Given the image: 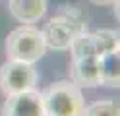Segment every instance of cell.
I'll list each match as a JSON object with an SVG mask.
<instances>
[{
  "label": "cell",
  "mask_w": 120,
  "mask_h": 116,
  "mask_svg": "<svg viewBox=\"0 0 120 116\" xmlns=\"http://www.w3.org/2000/svg\"><path fill=\"white\" fill-rule=\"evenodd\" d=\"M45 116H81L85 101L74 81H56L41 93Z\"/></svg>",
  "instance_id": "obj_1"
},
{
  "label": "cell",
  "mask_w": 120,
  "mask_h": 116,
  "mask_svg": "<svg viewBox=\"0 0 120 116\" xmlns=\"http://www.w3.org/2000/svg\"><path fill=\"white\" fill-rule=\"evenodd\" d=\"M45 50L47 46L43 41V33L31 25H21L6 37V54L10 60H21L33 64L43 58Z\"/></svg>",
  "instance_id": "obj_2"
},
{
  "label": "cell",
  "mask_w": 120,
  "mask_h": 116,
  "mask_svg": "<svg viewBox=\"0 0 120 116\" xmlns=\"http://www.w3.org/2000/svg\"><path fill=\"white\" fill-rule=\"evenodd\" d=\"M35 83H37V70L29 62L8 60L0 68V89L4 91V95L35 89Z\"/></svg>",
  "instance_id": "obj_3"
},
{
  "label": "cell",
  "mask_w": 120,
  "mask_h": 116,
  "mask_svg": "<svg viewBox=\"0 0 120 116\" xmlns=\"http://www.w3.org/2000/svg\"><path fill=\"white\" fill-rule=\"evenodd\" d=\"M81 31H87V23L58 14L56 18H52L47 23L45 31H41V33H43V41H45V46H47V49L68 50L72 39L78 33H81Z\"/></svg>",
  "instance_id": "obj_4"
},
{
  "label": "cell",
  "mask_w": 120,
  "mask_h": 116,
  "mask_svg": "<svg viewBox=\"0 0 120 116\" xmlns=\"http://www.w3.org/2000/svg\"><path fill=\"white\" fill-rule=\"evenodd\" d=\"M0 116H45L41 93L27 89L21 93L6 95V101L0 108Z\"/></svg>",
  "instance_id": "obj_5"
},
{
  "label": "cell",
  "mask_w": 120,
  "mask_h": 116,
  "mask_svg": "<svg viewBox=\"0 0 120 116\" xmlns=\"http://www.w3.org/2000/svg\"><path fill=\"white\" fill-rule=\"evenodd\" d=\"M70 81H74L78 87H97V85H101L99 56L89 54V56H81V58H72Z\"/></svg>",
  "instance_id": "obj_6"
},
{
  "label": "cell",
  "mask_w": 120,
  "mask_h": 116,
  "mask_svg": "<svg viewBox=\"0 0 120 116\" xmlns=\"http://www.w3.org/2000/svg\"><path fill=\"white\" fill-rule=\"evenodd\" d=\"M10 14L21 23H35L47 12V0H10Z\"/></svg>",
  "instance_id": "obj_7"
},
{
  "label": "cell",
  "mask_w": 120,
  "mask_h": 116,
  "mask_svg": "<svg viewBox=\"0 0 120 116\" xmlns=\"http://www.w3.org/2000/svg\"><path fill=\"white\" fill-rule=\"evenodd\" d=\"M99 75L101 85L118 87L120 83V54L118 50H110L99 56Z\"/></svg>",
  "instance_id": "obj_8"
},
{
  "label": "cell",
  "mask_w": 120,
  "mask_h": 116,
  "mask_svg": "<svg viewBox=\"0 0 120 116\" xmlns=\"http://www.w3.org/2000/svg\"><path fill=\"white\" fill-rule=\"evenodd\" d=\"M70 52H72V58H81V56H89V54L97 56L93 33H87V31L78 33L70 43Z\"/></svg>",
  "instance_id": "obj_9"
},
{
  "label": "cell",
  "mask_w": 120,
  "mask_h": 116,
  "mask_svg": "<svg viewBox=\"0 0 120 116\" xmlns=\"http://www.w3.org/2000/svg\"><path fill=\"white\" fill-rule=\"evenodd\" d=\"M95 37V50L97 56H101L105 52L110 50H118V33L112 29H99L93 33Z\"/></svg>",
  "instance_id": "obj_10"
},
{
  "label": "cell",
  "mask_w": 120,
  "mask_h": 116,
  "mask_svg": "<svg viewBox=\"0 0 120 116\" xmlns=\"http://www.w3.org/2000/svg\"><path fill=\"white\" fill-rule=\"evenodd\" d=\"M81 116H118V103L114 99L97 101L91 106L83 108V114Z\"/></svg>",
  "instance_id": "obj_11"
},
{
  "label": "cell",
  "mask_w": 120,
  "mask_h": 116,
  "mask_svg": "<svg viewBox=\"0 0 120 116\" xmlns=\"http://www.w3.org/2000/svg\"><path fill=\"white\" fill-rule=\"evenodd\" d=\"M93 4H97V6H107V4H114V2H118V0H91Z\"/></svg>",
  "instance_id": "obj_12"
}]
</instances>
